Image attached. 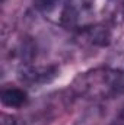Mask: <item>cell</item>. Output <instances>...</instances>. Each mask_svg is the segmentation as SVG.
<instances>
[{"label":"cell","instance_id":"cell-1","mask_svg":"<svg viewBox=\"0 0 124 125\" xmlns=\"http://www.w3.org/2000/svg\"><path fill=\"white\" fill-rule=\"evenodd\" d=\"M70 92L76 97L101 102L124 94V68L101 65L80 73L72 83Z\"/></svg>","mask_w":124,"mask_h":125},{"label":"cell","instance_id":"cell-2","mask_svg":"<svg viewBox=\"0 0 124 125\" xmlns=\"http://www.w3.org/2000/svg\"><path fill=\"white\" fill-rule=\"evenodd\" d=\"M96 1L98 0H67L60 25L66 29L74 31L91 25L96 10Z\"/></svg>","mask_w":124,"mask_h":125},{"label":"cell","instance_id":"cell-3","mask_svg":"<svg viewBox=\"0 0 124 125\" xmlns=\"http://www.w3.org/2000/svg\"><path fill=\"white\" fill-rule=\"evenodd\" d=\"M18 74H19L21 82L25 84H31V86L45 84L57 77L59 67L54 64H38L35 61L19 67Z\"/></svg>","mask_w":124,"mask_h":125},{"label":"cell","instance_id":"cell-4","mask_svg":"<svg viewBox=\"0 0 124 125\" xmlns=\"http://www.w3.org/2000/svg\"><path fill=\"white\" fill-rule=\"evenodd\" d=\"M77 38L89 47H105L110 42L111 32L104 25L91 23L77 31Z\"/></svg>","mask_w":124,"mask_h":125},{"label":"cell","instance_id":"cell-5","mask_svg":"<svg viewBox=\"0 0 124 125\" xmlns=\"http://www.w3.org/2000/svg\"><path fill=\"white\" fill-rule=\"evenodd\" d=\"M1 105L9 109H22L29 103V94L24 87L4 86L0 94Z\"/></svg>","mask_w":124,"mask_h":125},{"label":"cell","instance_id":"cell-6","mask_svg":"<svg viewBox=\"0 0 124 125\" xmlns=\"http://www.w3.org/2000/svg\"><path fill=\"white\" fill-rule=\"evenodd\" d=\"M35 10L42 15L44 18L56 22V23H62L63 13L67 4V0H32Z\"/></svg>","mask_w":124,"mask_h":125},{"label":"cell","instance_id":"cell-7","mask_svg":"<svg viewBox=\"0 0 124 125\" xmlns=\"http://www.w3.org/2000/svg\"><path fill=\"white\" fill-rule=\"evenodd\" d=\"M118 13L121 16V19H124V0L118 1Z\"/></svg>","mask_w":124,"mask_h":125},{"label":"cell","instance_id":"cell-8","mask_svg":"<svg viewBox=\"0 0 124 125\" xmlns=\"http://www.w3.org/2000/svg\"><path fill=\"white\" fill-rule=\"evenodd\" d=\"M118 119H120V121H121V122H123V124H124V109H123V111H121V114L118 115Z\"/></svg>","mask_w":124,"mask_h":125}]
</instances>
